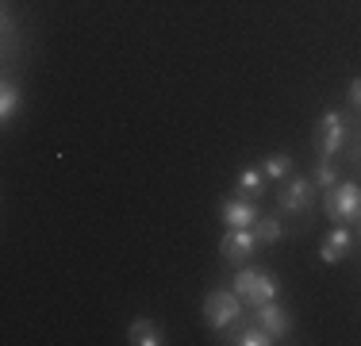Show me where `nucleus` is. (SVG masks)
Instances as JSON below:
<instances>
[{
    "label": "nucleus",
    "mask_w": 361,
    "mask_h": 346,
    "mask_svg": "<svg viewBox=\"0 0 361 346\" xmlns=\"http://www.w3.org/2000/svg\"><path fill=\"white\" fill-rule=\"evenodd\" d=\"M326 212H331L338 223L361 220V185H354V181H342V185L326 189Z\"/></svg>",
    "instance_id": "obj_3"
},
{
    "label": "nucleus",
    "mask_w": 361,
    "mask_h": 346,
    "mask_svg": "<svg viewBox=\"0 0 361 346\" xmlns=\"http://www.w3.org/2000/svg\"><path fill=\"white\" fill-rule=\"evenodd\" d=\"M254 239H257V246H273V242L285 239V227H281L277 215H262V220L254 223Z\"/></svg>",
    "instance_id": "obj_10"
},
{
    "label": "nucleus",
    "mask_w": 361,
    "mask_h": 346,
    "mask_svg": "<svg viewBox=\"0 0 361 346\" xmlns=\"http://www.w3.org/2000/svg\"><path fill=\"white\" fill-rule=\"evenodd\" d=\"M20 104H23V93L16 89L12 81H4V89H0V119L8 124V119H12L16 112H20Z\"/></svg>",
    "instance_id": "obj_13"
},
{
    "label": "nucleus",
    "mask_w": 361,
    "mask_h": 346,
    "mask_svg": "<svg viewBox=\"0 0 361 346\" xmlns=\"http://www.w3.org/2000/svg\"><path fill=\"white\" fill-rule=\"evenodd\" d=\"M254 323H262L265 331L273 335V339H285V335L292 331V319H288V311L277 304V300H269V304H257V319Z\"/></svg>",
    "instance_id": "obj_8"
},
{
    "label": "nucleus",
    "mask_w": 361,
    "mask_h": 346,
    "mask_svg": "<svg viewBox=\"0 0 361 346\" xmlns=\"http://www.w3.org/2000/svg\"><path fill=\"white\" fill-rule=\"evenodd\" d=\"M235 292L243 297V304H269V300H277V277L269 270H238L235 277Z\"/></svg>",
    "instance_id": "obj_2"
},
{
    "label": "nucleus",
    "mask_w": 361,
    "mask_h": 346,
    "mask_svg": "<svg viewBox=\"0 0 361 346\" xmlns=\"http://www.w3.org/2000/svg\"><path fill=\"white\" fill-rule=\"evenodd\" d=\"M350 104L361 112V77H354V81H350Z\"/></svg>",
    "instance_id": "obj_17"
},
{
    "label": "nucleus",
    "mask_w": 361,
    "mask_h": 346,
    "mask_svg": "<svg viewBox=\"0 0 361 346\" xmlns=\"http://www.w3.org/2000/svg\"><path fill=\"white\" fill-rule=\"evenodd\" d=\"M257 250V239H254V227H227V235L219 242V254L227 266H243Z\"/></svg>",
    "instance_id": "obj_4"
},
{
    "label": "nucleus",
    "mask_w": 361,
    "mask_h": 346,
    "mask_svg": "<svg viewBox=\"0 0 361 346\" xmlns=\"http://www.w3.org/2000/svg\"><path fill=\"white\" fill-rule=\"evenodd\" d=\"M262 173H265V181H281V177H288V173H292V158H288V154H273V158H265V162H262Z\"/></svg>",
    "instance_id": "obj_14"
},
{
    "label": "nucleus",
    "mask_w": 361,
    "mask_h": 346,
    "mask_svg": "<svg viewBox=\"0 0 361 346\" xmlns=\"http://www.w3.org/2000/svg\"><path fill=\"white\" fill-rule=\"evenodd\" d=\"M227 342H238V346H269V342H277V339H273L262 323H254V327H238Z\"/></svg>",
    "instance_id": "obj_12"
},
{
    "label": "nucleus",
    "mask_w": 361,
    "mask_h": 346,
    "mask_svg": "<svg viewBox=\"0 0 361 346\" xmlns=\"http://www.w3.org/2000/svg\"><path fill=\"white\" fill-rule=\"evenodd\" d=\"M342 143H346V124H342L338 112H323L319 119V131H315V146H319L323 158H331V154L342 150Z\"/></svg>",
    "instance_id": "obj_5"
},
{
    "label": "nucleus",
    "mask_w": 361,
    "mask_h": 346,
    "mask_svg": "<svg viewBox=\"0 0 361 346\" xmlns=\"http://www.w3.org/2000/svg\"><path fill=\"white\" fill-rule=\"evenodd\" d=\"M350 242H354V235H350L346 227L326 231V239H323V246H319V262H326V266L342 262V258L350 254Z\"/></svg>",
    "instance_id": "obj_9"
},
{
    "label": "nucleus",
    "mask_w": 361,
    "mask_h": 346,
    "mask_svg": "<svg viewBox=\"0 0 361 346\" xmlns=\"http://www.w3.org/2000/svg\"><path fill=\"white\" fill-rule=\"evenodd\" d=\"M262 189H265L262 166H257V169H243V177H238V193H243V196H257Z\"/></svg>",
    "instance_id": "obj_15"
},
{
    "label": "nucleus",
    "mask_w": 361,
    "mask_h": 346,
    "mask_svg": "<svg viewBox=\"0 0 361 346\" xmlns=\"http://www.w3.org/2000/svg\"><path fill=\"white\" fill-rule=\"evenodd\" d=\"M127 339H131L135 346H158L161 331H158V323H150V319H135L131 331H127Z\"/></svg>",
    "instance_id": "obj_11"
},
{
    "label": "nucleus",
    "mask_w": 361,
    "mask_h": 346,
    "mask_svg": "<svg viewBox=\"0 0 361 346\" xmlns=\"http://www.w3.org/2000/svg\"><path fill=\"white\" fill-rule=\"evenodd\" d=\"M312 204H315V185L304 177H292L281 193V208L285 212H312Z\"/></svg>",
    "instance_id": "obj_7"
},
{
    "label": "nucleus",
    "mask_w": 361,
    "mask_h": 346,
    "mask_svg": "<svg viewBox=\"0 0 361 346\" xmlns=\"http://www.w3.org/2000/svg\"><path fill=\"white\" fill-rule=\"evenodd\" d=\"M257 220H262V212H257V204L250 196H231V201H223V223L227 227H254Z\"/></svg>",
    "instance_id": "obj_6"
},
{
    "label": "nucleus",
    "mask_w": 361,
    "mask_h": 346,
    "mask_svg": "<svg viewBox=\"0 0 361 346\" xmlns=\"http://www.w3.org/2000/svg\"><path fill=\"white\" fill-rule=\"evenodd\" d=\"M204 319H208L212 331H227L243 319V297L235 289H212L204 297Z\"/></svg>",
    "instance_id": "obj_1"
},
{
    "label": "nucleus",
    "mask_w": 361,
    "mask_h": 346,
    "mask_svg": "<svg viewBox=\"0 0 361 346\" xmlns=\"http://www.w3.org/2000/svg\"><path fill=\"white\" fill-rule=\"evenodd\" d=\"M315 185H323V189H334V185H338V173H334L331 158L319 162V169H315Z\"/></svg>",
    "instance_id": "obj_16"
}]
</instances>
